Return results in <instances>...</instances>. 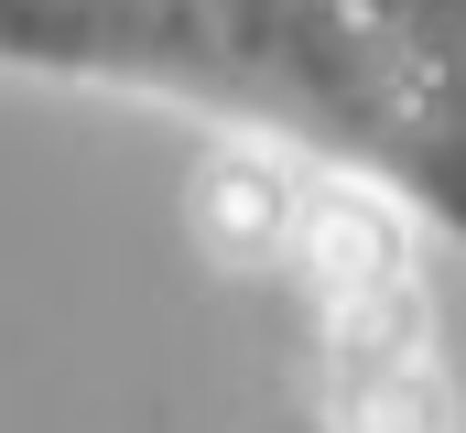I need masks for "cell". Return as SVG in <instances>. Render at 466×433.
<instances>
[{"label":"cell","instance_id":"cell-3","mask_svg":"<svg viewBox=\"0 0 466 433\" xmlns=\"http://www.w3.org/2000/svg\"><path fill=\"white\" fill-rule=\"evenodd\" d=\"M282 271H304L326 315H369V304L423 293V260H412L401 206L380 185H348V174H304V227H293Z\"/></svg>","mask_w":466,"mask_h":433},{"label":"cell","instance_id":"cell-2","mask_svg":"<svg viewBox=\"0 0 466 433\" xmlns=\"http://www.w3.org/2000/svg\"><path fill=\"white\" fill-rule=\"evenodd\" d=\"M326 357H337V433H456V390H445L423 293L326 315Z\"/></svg>","mask_w":466,"mask_h":433},{"label":"cell","instance_id":"cell-1","mask_svg":"<svg viewBox=\"0 0 466 433\" xmlns=\"http://www.w3.org/2000/svg\"><path fill=\"white\" fill-rule=\"evenodd\" d=\"M0 44L304 130L466 238V0H0Z\"/></svg>","mask_w":466,"mask_h":433},{"label":"cell","instance_id":"cell-4","mask_svg":"<svg viewBox=\"0 0 466 433\" xmlns=\"http://www.w3.org/2000/svg\"><path fill=\"white\" fill-rule=\"evenodd\" d=\"M185 216H196V249L218 271H282L293 227H304V163H282V152H207Z\"/></svg>","mask_w":466,"mask_h":433}]
</instances>
